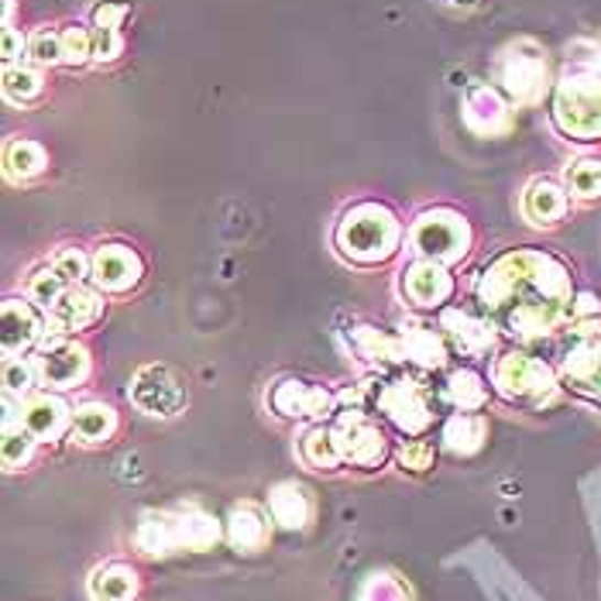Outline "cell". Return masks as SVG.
<instances>
[{
  "label": "cell",
  "mask_w": 601,
  "mask_h": 601,
  "mask_svg": "<svg viewBox=\"0 0 601 601\" xmlns=\"http://www.w3.org/2000/svg\"><path fill=\"white\" fill-rule=\"evenodd\" d=\"M499 90L515 103H533L547 90V59L533 45H515L499 63Z\"/></svg>",
  "instance_id": "obj_9"
},
{
  "label": "cell",
  "mask_w": 601,
  "mask_h": 601,
  "mask_svg": "<svg viewBox=\"0 0 601 601\" xmlns=\"http://www.w3.org/2000/svg\"><path fill=\"white\" fill-rule=\"evenodd\" d=\"M567 193L578 199H594L601 196V162L598 159H581L575 165H567Z\"/></svg>",
  "instance_id": "obj_37"
},
{
  "label": "cell",
  "mask_w": 601,
  "mask_h": 601,
  "mask_svg": "<svg viewBox=\"0 0 601 601\" xmlns=\"http://www.w3.org/2000/svg\"><path fill=\"white\" fill-rule=\"evenodd\" d=\"M227 539L234 543L238 550L244 554H254L265 547L269 539V515L254 505H241L231 512V520H227Z\"/></svg>",
  "instance_id": "obj_23"
},
{
  "label": "cell",
  "mask_w": 601,
  "mask_h": 601,
  "mask_svg": "<svg viewBox=\"0 0 601 601\" xmlns=\"http://www.w3.org/2000/svg\"><path fill=\"white\" fill-rule=\"evenodd\" d=\"M523 210L533 223H557L567 214V189L554 179H536L526 189Z\"/></svg>",
  "instance_id": "obj_24"
},
{
  "label": "cell",
  "mask_w": 601,
  "mask_h": 601,
  "mask_svg": "<svg viewBox=\"0 0 601 601\" xmlns=\"http://www.w3.org/2000/svg\"><path fill=\"white\" fill-rule=\"evenodd\" d=\"M21 423L32 429L39 440H55V437H63L66 426L73 423V409L66 406L63 395L32 392L21 406Z\"/></svg>",
  "instance_id": "obj_20"
},
{
  "label": "cell",
  "mask_w": 601,
  "mask_h": 601,
  "mask_svg": "<svg viewBox=\"0 0 601 601\" xmlns=\"http://www.w3.org/2000/svg\"><path fill=\"white\" fill-rule=\"evenodd\" d=\"M361 601H406V591H403V584H398V581L375 575V578L364 584Z\"/></svg>",
  "instance_id": "obj_43"
},
{
  "label": "cell",
  "mask_w": 601,
  "mask_h": 601,
  "mask_svg": "<svg viewBox=\"0 0 601 601\" xmlns=\"http://www.w3.org/2000/svg\"><path fill=\"white\" fill-rule=\"evenodd\" d=\"M403 296L416 309H444L454 296V275L447 265L429 262V258H413L403 272Z\"/></svg>",
  "instance_id": "obj_15"
},
{
  "label": "cell",
  "mask_w": 601,
  "mask_h": 601,
  "mask_svg": "<svg viewBox=\"0 0 601 601\" xmlns=\"http://www.w3.org/2000/svg\"><path fill=\"white\" fill-rule=\"evenodd\" d=\"M4 165H8L11 179H35V176H42V172H45L48 155H45V149L39 145V141L18 138V141H11V145H8Z\"/></svg>",
  "instance_id": "obj_32"
},
{
  "label": "cell",
  "mask_w": 601,
  "mask_h": 601,
  "mask_svg": "<svg viewBox=\"0 0 601 601\" xmlns=\"http://www.w3.org/2000/svg\"><path fill=\"white\" fill-rule=\"evenodd\" d=\"M24 55H28V39L18 32V28H4V63L21 66Z\"/></svg>",
  "instance_id": "obj_45"
},
{
  "label": "cell",
  "mask_w": 601,
  "mask_h": 601,
  "mask_svg": "<svg viewBox=\"0 0 601 601\" xmlns=\"http://www.w3.org/2000/svg\"><path fill=\"white\" fill-rule=\"evenodd\" d=\"M434 457H437V447L429 440H406L403 447H398V465H403V471H429L434 468Z\"/></svg>",
  "instance_id": "obj_41"
},
{
  "label": "cell",
  "mask_w": 601,
  "mask_h": 601,
  "mask_svg": "<svg viewBox=\"0 0 601 601\" xmlns=\"http://www.w3.org/2000/svg\"><path fill=\"white\" fill-rule=\"evenodd\" d=\"M128 11L131 8L124 4V0H103V4L94 8V28H121Z\"/></svg>",
  "instance_id": "obj_44"
},
{
  "label": "cell",
  "mask_w": 601,
  "mask_h": 601,
  "mask_svg": "<svg viewBox=\"0 0 601 601\" xmlns=\"http://www.w3.org/2000/svg\"><path fill=\"white\" fill-rule=\"evenodd\" d=\"M440 4H450V8H471L474 0H440Z\"/></svg>",
  "instance_id": "obj_48"
},
{
  "label": "cell",
  "mask_w": 601,
  "mask_h": 601,
  "mask_svg": "<svg viewBox=\"0 0 601 601\" xmlns=\"http://www.w3.org/2000/svg\"><path fill=\"white\" fill-rule=\"evenodd\" d=\"M334 241L348 262L382 265L398 251V244H403V223H398V217L385 204L364 199V204H354L351 210H343L337 231H334Z\"/></svg>",
  "instance_id": "obj_2"
},
{
  "label": "cell",
  "mask_w": 601,
  "mask_h": 601,
  "mask_svg": "<svg viewBox=\"0 0 601 601\" xmlns=\"http://www.w3.org/2000/svg\"><path fill=\"white\" fill-rule=\"evenodd\" d=\"M69 289V282L55 272L52 265H42V269H35V275L28 278V299H32L35 306H42L45 313L59 303V296Z\"/></svg>",
  "instance_id": "obj_35"
},
{
  "label": "cell",
  "mask_w": 601,
  "mask_h": 601,
  "mask_svg": "<svg viewBox=\"0 0 601 601\" xmlns=\"http://www.w3.org/2000/svg\"><path fill=\"white\" fill-rule=\"evenodd\" d=\"M554 124L570 141H601V69L575 73L557 86Z\"/></svg>",
  "instance_id": "obj_3"
},
{
  "label": "cell",
  "mask_w": 601,
  "mask_h": 601,
  "mask_svg": "<svg viewBox=\"0 0 601 601\" xmlns=\"http://www.w3.org/2000/svg\"><path fill=\"white\" fill-rule=\"evenodd\" d=\"M100 313H103L100 293L94 285L83 282V285H69V289L59 296V303L48 309V320H52L55 334H76V330L94 327L100 320Z\"/></svg>",
  "instance_id": "obj_19"
},
{
  "label": "cell",
  "mask_w": 601,
  "mask_h": 601,
  "mask_svg": "<svg viewBox=\"0 0 601 601\" xmlns=\"http://www.w3.org/2000/svg\"><path fill=\"white\" fill-rule=\"evenodd\" d=\"M348 343L351 351L371 364L389 368V364H406L403 358V337L395 330L375 327V324H351L348 327Z\"/></svg>",
  "instance_id": "obj_21"
},
{
  "label": "cell",
  "mask_w": 601,
  "mask_h": 601,
  "mask_svg": "<svg viewBox=\"0 0 601 601\" xmlns=\"http://www.w3.org/2000/svg\"><path fill=\"white\" fill-rule=\"evenodd\" d=\"M124 52L121 28H94V59L97 63H113Z\"/></svg>",
  "instance_id": "obj_42"
},
{
  "label": "cell",
  "mask_w": 601,
  "mask_h": 601,
  "mask_svg": "<svg viewBox=\"0 0 601 601\" xmlns=\"http://www.w3.org/2000/svg\"><path fill=\"white\" fill-rule=\"evenodd\" d=\"M560 371L567 382L601 395V324H578L560 348Z\"/></svg>",
  "instance_id": "obj_10"
},
{
  "label": "cell",
  "mask_w": 601,
  "mask_h": 601,
  "mask_svg": "<svg viewBox=\"0 0 601 601\" xmlns=\"http://www.w3.org/2000/svg\"><path fill=\"white\" fill-rule=\"evenodd\" d=\"M118 429V413L107 403H86L73 413V437L79 444H103Z\"/></svg>",
  "instance_id": "obj_29"
},
{
  "label": "cell",
  "mask_w": 601,
  "mask_h": 601,
  "mask_svg": "<svg viewBox=\"0 0 601 601\" xmlns=\"http://www.w3.org/2000/svg\"><path fill=\"white\" fill-rule=\"evenodd\" d=\"M94 59V32H86L83 24L63 28V63L66 66H86Z\"/></svg>",
  "instance_id": "obj_39"
},
{
  "label": "cell",
  "mask_w": 601,
  "mask_h": 601,
  "mask_svg": "<svg viewBox=\"0 0 601 601\" xmlns=\"http://www.w3.org/2000/svg\"><path fill=\"white\" fill-rule=\"evenodd\" d=\"M269 515L282 529H303L309 523V495L303 484L285 481L269 495Z\"/></svg>",
  "instance_id": "obj_22"
},
{
  "label": "cell",
  "mask_w": 601,
  "mask_h": 601,
  "mask_svg": "<svg viewBox=\"0 0 601 601\" xmlns=\"http://www.w3.org/2000/svg\"><path fill=\"white\" fill-rule=\"evenodd\" d=\"M28 55L39 63V66H55L63 63V32H55V28H39V32L28 39Z\"/></svg>",
  "instance_id": "obj_40"
},
{
  "label": "cell",
  "mask_w": 601,
  "mask_h": 601,
  "mask_svg": "<svg viewBox=\"0 0 601 601\" xmlns=\"http://www.w3.org/2000/svg\"><path fill=\"white\" fill-rule=\"evenodd\" d=\"M371 395H375V403L385 413V419L403 429V434H423V429L437 416L434 392H429V385H423L416 375L382 379L379 389Z\"/></svg>",
  "instance_id": "obj_5"
},
{
  "label": "cell",
  "mask_w": 601,
  "mask_h": 601,
  "mask_svg": "<svg viewBox=\"0 0 601 601\" xmlns=\"http://www.w3.org/2000/svg\"><path fill=\"white\" fill-rule=\"evenodd\" d=\"M138 591V575L134 567L113 560V564H103L100 570H94L90 578V598L94 601H131Z\"/></svg>",
  "instance_id": "obj_26"
},
{
  "label": "cell",
  "mask_w": 601,
  "mask_h": 601,
  "mask_svg": "<svg viewBox=\"0 0 601 601\" xmlns=\"http://www.w3.org/2000/svg\"><path fill=\"white\" fill-rule=\"evenodd\" d=\"M145 275V262L131 244L107 241L94 251V272L90 282L100 293H128Z\"/></svg>",
  "instance_id": "obj_13"
},
{
  "label": "cell",
  "mask_w": 601,
  "mask_h": 601,
  "mask_svg": "<svg viewBox=\"0 0 601 601\" xmlns=\"http://www.w3.org/2000/svg\"><path fill=\"white\" fill-rule=\"evenodd\" d=\"M45 320L48 313L28 296L24 299L8 296L4 299V358H21L32 351L45 334Z\"/></svg>",
  "instance_id": "obj_16"
},
{
  "label": "cell",
  "mask_w": 601,
  "mask_h": 601,
  "mask_svg": "<svg viewBox=\"0 0 601 601\" xmlns=\"http://www.w3.org/2000/svg\"><path fill=\"white\" fill-rule=\"evenodd\" d=\"M55 272H59L69 285H83V282H90V272H94V258H86L79 248L66 244L52 254V262H48Z\"/></svg>",
  "instance_id": "obj_38"
},
{
  "label": "cell",
  "mask_w": 601,
  "mask_h": 601,
  "mask_svg": "<svg viewBox=\"0 0 601 601\" xmlns=\"http://www.w3.org/2000/svg\"><path fill=\"white\" fill-rule=\"evenodd\" d=\"M398 337H403V358L406 364L419 368V371H437L444 368L447 354H450V343L440 330V324H426V320H413L406 317L398 324Z\"/></svg>",
  "instance_id": "obj_18"
},
{
  "label": "cell",
  "mask_w": 601,
  "mask_h": 601,
  "mask_svg": "<svg viewBox=\"0 0 601 601\" xmlns=\"http://www.w3.org/2000/svg\"><path fill=\"white\" fill-rule=\"evenodd\" d=\"M598 313H601V306L591 293H581V296L570 299V317H575L578 324H584L588 317H598Z\"/></svg>",
  "instance_id": "obj_46"
},
{
  "label": "cell",
  "mask_w": 601,
  "mask_h": 601,
  "mask_svg": "<svg viewBox=\"0 0 601 601\" xmlns=\"http://www.w3.org/2000/svg\"><path fill=\"white\" fill-rule=\"evenodd\" d=\"M440 330L461 358H481L484 351H492L499 327H495V320L474 317V313H468L461 306H444L440 309Z\"/></svg>",
  "instance_id": "obj_14"
},
{
  "label": "cell",
  "mask_w": 601,
  "mask_h": 601,
  "mask_svg": "<svg viewBox=\"0 0 601 601\" xmlns=\"http://www.w3.org/2000/svg\"><path fill=\"white\" fill-rule=\"evenodd\" d=\"M478 303L515 340L547 337L570 317V272L547 251H505L481 272Z\"/></svg>",
  "instance_id": "obj_1"
},
{
  "label": "cell",
  "mask_w": 601,
  "mask_h": 601,
  "mask_svg": "<svg viewBox=\"0 0 601 601\" xmlns=\"http://www.w3.org/2000/svg\"><path fill=\"white\" fill-rule=\"evenodd\" d=\"M269 406L285 419H327L337 413V395L317 382L282 379L269 392Z\"/></svg>",
  "instance_id": "obj_12"
},
{
  "label": "cell",
  "mask_w": 601,
  "mask_h": 601,
  "mask_svg": "<svg viewBox=\"0 0 601 601\" xmlns=\"http://www.w3.org/2000/svg\"><path fill=\"white\" fill-rule=\"evenodd\" d=\"M444 398L457 409V413H478L484 403H489V385L471 368H457L444 382Z\"/></svg>",
  "instance_id": "obj_25"
},
{
  "label": "cell",
  "mask_w": 601,
  "mask_h": 601,
  "mask_svg": "<svg viewBox=\"0 0 601 601\" xmlns=\"http://www.w3.org/2000/svg\"><path fill=\"white\" fill-rule=\"evenodd\" d=\"M131 403L159 419L179 416L186 409V385L179 382V375L165 364H145L131 382Z\"/></svg>",
  "instance_id": "obj_8"
},
{
  "label": "cell",
  "mask_w": 601,
  "mask_h": 601,
  "mask_svg": "<svg viewBox=\"0 0 601 601\" xmlns=\"http://www.w3.org/2000/svg\"><path fill=\"white\" fill-rule=\"evenodd\" d=\"M42 382V375H39V361L35 358H8L4 361V392L14 398V395H21V398H28L35 392V385Z\"/></svg>",
  "instance_id": "obj_36"
},
{
  "label": "cell",
  "mask_w": 601,
  "mask_h": 601,
  "mask_svg": "<svg viewBox=\"0 0 601 601\" xmlns=\"http://www.w3.org/2000/svg\"><path fill=\"white\" fill-rule=\"evenodd\" d=\"M334 434L343 450V461H351L358 468H375L385 457V437L382 429L368 419L361 409H337L334 413Z\"/></svg>",
  "instance_id": "obj_11"
},
{
  "label": "cell",
  "mask_w": 601,
  "mask_h": 601,
  "mask_svg": "<svg viewBox=\"0 0 601 601\" xmlns=\"http://www.w3.org/2000/svg\"><path fill=\"white\" fill-rule=\"evenodd\" d=\"M138 547L145 554H172L179 550V515H165V512H149L141 520L138 533Z\"/></svg>",
  "instance_id": "obj_27"
},
{
  "label": "cell",
  "mask_w": 601,
  "mask_h": 601,
  "mask_svg": "<svg viewBox=\"0 0 601 601\" xmlns=\"http://www.w3.org/2000/svg\"><path fill=\"white\" fill-rule=\"evenodd\" d=\"M220 539V523L204 512L179 515V550H207Z\"/></svg>",
  "instance_id": "obj_33"
},
{
  "label": "cell",
  "mask_w": 601,
  "mask_h": 601,
  "mask_svg": "<svg viewBox=\"0 0 601 601\" xmlns=\"http://www.w3.org/2000/svg\"><path fill=\"white\" fill-rule=\"evenodd\" d=\"M409 248L416 251V258L454 265L471 251V223L465 214H457L450 207L423 210L409 227Z\"/></svg>",
  "instance_id": "obj_4"
},
{
  "label": "cell",
  "mask_w": 601,
  "mask_h": 601,
  "mask_svg": "<svg viewBox=\"0 0 601 601\" xmlns=\"http://www.w3.org/2000/svg\"><path fill=\"white\" fill-rule=\"evenodd\" d=\"M299 454H303V461L309 468H320V471H334V468L343 465V450L337 444L334 426H313V429H306V437L299 444Z\"/></svg>",
  "instance_id": "obj_31"
},
{
  "label": "cell",
  "mask_w": 601,
  "mask_h": 601,
  "mask_svg": "<svg viewBox=\"0 0 601 601\" xmlns=\"http://www.w3.org/2000/svg\"><path fill=\"white\" fill-rule=\"evenodd\" d=\"M484 437H489V426L474 413H454L444 426V447L461 457L478 454L484 447Z\"/></svg>",
  "instance_id": "obj_30"
},
{
  "label": "cell",
  "mask_w": 601,
  "mask_h": 601,
  "mask_svg": "<svg viewBox=\"0 0 601 601\" xmlns=\"http://www.w3.org/2000/svg\"><path fill=\"white\" fill-rule=\"evenodd\" d=\"M495 385L505 398H515V403H536V398L554 392L557 379H554V368L543 358L509 351L495 364Z\"/></svg>",
  "instance_id": "obj_6"
},
{
  "label": "cell",
  "mask_w": 601,
  "mask_h": 601,
  "mask_svg": "<svg viewBox=\"0 0 601 601\" xmlns=\"http://www.w3.org/2000/svg\"><path fill=\"white\" fill-rule=\"evenodd\" d=\"M465 124L481 138H495V134L509 131L512 110H509V100L499 86H489V83L471 86V90L465 94Z\"/></svg>",
  "instance_id": "obj_17"
},
{
  "label": "cell",
  "mask_w": 601,
  "mask_h": 601,
  "mask_svg": "<svg viewBox=\"0 0 601 601\" xmlns=\"http://www.w3.org/2000/svg\"><path fill=\"white\" fill-rule=\"evenodd\" d=\"M35 434L21 423V413H14L11 406V395L4 398V468L8 471H18L32 461L35 454Z\"/></svg>",
  "instance_id": "obj_28"
},
{
  "label": "cell",
  "mask_w": 601,
  "mask_h": 601,
  "mask_svg": "<svg viewBox=\"0 0 601 601\" xmlns=\"http://www.w3.org/2000/svg\"><path fill=\"white\" fill-rule=\"evenodd\" d=\"M39 375L45 389L69 392L90 379V351L83 343L69 340L66 334H52L39 348Z\"/></svg>",
  "instance_id": "obj_7"
},
{
  "label": "cell",
  "mask_w": 601,
  "mask_h": 601,
  "mask_svg": "<svg viewBox=\"0 0 601 601\" xmlns=\"http://www.w3.org/2000/svg\"><path fill=\"white\" fill-rule=\"evenodd\" d=\"M45 94V79L32 66H8L4 69V97L11 103H35Z\"/></svg>",
  "instance_id": "obj_34"
},
{
  "label": "cell",
  "mask_w": 601,
  "mask_h": 601,
  "mask_svg": "<svg viewBox=\"0 0 601 601\" xmlns=\"http://www.w3.org/2000/svg\"><path fill=\"white\" fill-rule=\"evenodd\" d=\"M11 14H14V0H4V28H11Z\"/></svg>",
  "instance_id": "obj_47"
}]
</instances>
